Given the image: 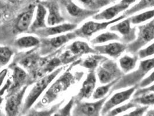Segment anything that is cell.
I'll return each mask as SVG.
<instances>
[{
  "label": "cell",
  "instance_id": "ee69618b",
  "mask_svg": "<svg viewBox=\"0 0 154 116\" xmlns=\"http://www.w3.org/2000/svg\"><path fill=\"white\" fill-rule=\"evenodd\" d=\"M1 14H0V17H1Z\"/></svg>",
  "mask_w": 154,
  "mask_h": 116
},
{
  "label": "cell",
  "instance_id": "b9f144b4",
  "mask_svg": "<svg viewBox=\"0 0 154 116\" xmlns=\"http://www.w3.org/2000/svg\"><path fill=\"white\" fill-rule=\"evenodd\" d=\"M2 101H3V100H2V98L0 97V105H1V103H2Z\"/></svg>",
  "mask_w": 154,
  "mask_h": 116
},
{
  "label": "cell",
  "instance_id": "83f0119b",
  "mask_svg": "<svg viewBox=\"0 0 154 116\" xmlns=\"http://www.w3.org/2000/svg\"><path fill=\"white\" fill-rule=\"evenodd\" d=\"M154 17V9L142 12L136 15L128 17L132 24H139L146 22Z\"/></svg>",
  "mask_w": 154,
  "mask_h": 116
},
{
  "label": "cell",
  "instance_id": "603a6c76",
  "mask_svg": "<svg viewBox=\"0 0 154 116\" xmlns=\"http://www.w3.org/2000/svg\"><path fill=\"white\" fill-rule=\"evenodd\" d=\"M154 7V0H140L139 2L133 6L131 8L128 9L125 11L123 15L125 17L132 15L139 11H141L147 8Z\"/></svg>",
  "mask_w": 154,
  "mask_h": 116
},
{
  "label": "cell",
  "instance_id": "30bf717a",
  "mask_svg": "<svg viewBox=\"0 0 154 116\" xmlns=\"http://www.w3.org/2000/svg\"><path fill=\"white\" fill-rule=\"evenodd\" d=\"M26 88L27 86L22 87L8 97L5 106V112L8 116H16L18 113Z\"/></svg>",
  "mask_w": 154,
  "mask_h": 116
},
{
  "label": "cell",
  "instance_id": "8d00e7d4",
  "mask_svg": "<svg viewBox=\"0 0 154 116\" xmlns=\"http://www.w3.org/2000/svg\"><path fill=\"white\" fill-rule=\"evenodd\" d=\"M154 92V84L151 85L149 86H146L145 88H141L139 90L136 91V92L134 93V97L137 96L142 94H145L146 93L152 92Z\"/></svg>",
  "mask_w": 154,
  "mask_h": 116
},
{
  "label": "cell",
  "instance_id": "836d02e7",
  "mask_svg": "<svg viewBox=\"0 0 154 116\" xmlns=\"http://www.w3.org/2000/svg\"><path fill=\"white\" fill-rule=\"evenodd\" d=\"M74 105V99H71L69 102L64 108L59 110V111L55 114V116H69L70 111Z\"/></svg>",
  "mask_w": 154,
  "mask_h": 116
},
{
  "label": "cell",
  "instance_id": "1f68e13d",
  "mask_svg": "<svg viewBox=\"0 0 154 116\" xmlns=\"http://www.w3.org/2000/svg\"><path fill=\"white\" fill-rule=\"evenodd\" d=\"M137 107H138V105L131 101L126 104L123 105L122 106L117 107L116 108H115L113 110L112 109L107 113V116H116L119 114L123 113L130 109L135 108Z\"/></svg>",
  "mask_w": 154,
  "mask_h": 116
},
{
  "label": "cell",
  "instance_id": "7bdbcfd3",
  "mask_svg": "<svg viewBox=\"0 0 154 116\" xmlns=\"http://www.w3.org/2000/svg\"><path fill=\"white\" fill-rule=\"evenodd\" d=\"M109 1L110 3H111V2H115V1H116V0H109Z\"/></svg>",
  "mask_w": 154,
  "mask_h": 116
},
{
  "label": "cell",
  "instance_id": "4dcf8cb0",
  "mask_svg": "<svg viewBox=\"0 0 154 116\" xmlns=\"http://www.w3.org/2000/svg\"><path fill=\"white\" fill-rule=\"evenodd\" d=\"M13 55L12 51L7 46H0V66H4L10 62Z\"/></svg>",
  "mask_w": 154,
  "mask_h": 116
},
{
  "label": "cell",
  "instance_id": "f35d334b",
  "mask_svg": "<svg viewBox=\"0 0 154 116\" xmlns=\"http://www.w3.org/2000/svg\"><path fill=\"white\" fill-rule=\"evenodd\" d=\"M137 1V0H122L121 2L129 7L130 5H131V4L136 2Z\"/></svg>",
  "mask_w": 154,
  "mask_h": 116
},
{
  "label": "cell",
  "instance_id": "d6a6232c",
  "mask_svg": "<svg viewBox=\"0 0 154 116\" xmlns=\"http://www.w3.org/2000/svg\"><path fill=\"white\" fill-rule=\"evenodd\" d=\"M138 57L141 59L146 58L154 55V42L149 45L138 51Z\"/></svg>",
  "mask_w": 154,
  "mask_h": 116
},
{
  "label": "cell",
  "instance_id": "74e56055",
  "mask_svg": "<svg viewBox=\"0 0 154 116\" xmlns=\"http://www.w3.org/2000/svg\"><path fill=\"white\" fill-rule=\"evenodd\" d=\"M8 69H4L0 71V88L4 84V80L7 76Z\"/></svg>",
  "mask_w": 154,
  "mask_h": 116
},
{
  "label": "cell",
  "instance_id": "cb8c5ba5",
  "mask_svg": "<svg viewBox=\"0 0 154 116\" xmlns=\"http://www.w3.org/2000/svg\"><path fill=\"white\" fill-rule=\"evenodd\" d=\"M39 42V39L37 37L26 36L17 39L16 41L15 44L19 48H30L38 45Z\"/></svg>",
  "mask_w": 154,
  "mask_h": 116
},
{
  "label": "cell",
  "instance_id": "e0dca14e",
  "mask_svg": "<svg viewBox=\"0 0 154 116\" xmlns=\"http://www.w3.org/2000/svg\"><path fill=\"white\" fill-rule=\"evenodd\" d=\"M35 19L31 24V31H36L46 27V17L48 11L42 4H39L36 7Z\"/></svg>",
  "mask_w": 154,
  "mask_h": 116
},
{
  "label": "cell",
  "instance_id": "2e32d148",
  "mask_svg": "<svg viewBox=\"0 0 154 116\" xmlns=\"http://www.w3.org/2000/svg\"><path fill=\"white\" fill-rule=\"evenodd\" d=\"M42 4L47 9L48 15L46 23L49 26L59 24L64 21V19L61 15L60 8L57 2L54 1H47Z\"/></svg>",
  "mask_w": 154,
  "mask_h": 116
},
{
  "label": "cell",
  "instance_id": "484cf974",
  "mask_svg": "<svg viewBox=\"0 0 154 116\" xmlns=\"http://www.w3.org/2000/svg\"><path fill=\"white\" fill-rule=\"evenodd\" d=\"M121 37L120 36L115 33L113 32H109L107 31L103 33L100 35L97 36L95 38L92 39L91 41V42L93 44H101L106 42H107L111 41H116V40H120Z\"/></svg>",
  "mask_w": 154,
  "mask_h": 116
},
{
  "label": "cell",
  "instance_id": "ba28073f",
  "mask_svg": "<svg viewBox=\"0 0 154 116\" xmlns=\"http://www.w3.org/2000/svg\"><path fill=\"white\" fill-rule=\"evenodd\" d=\"M137 88V85H136L131 86L129 89L123 91L116 93V94L111 96V98L105 102L101 109V114L102 115H105L106 114H107L112 109L121 105L124 102L129 99L133 94L136 91Z\"/></svg>",
  "mask_w": 154,
  "mask_h": 116
},
{
  "label": "cell",
  "instance_id": "9a60e30c",
  "mask_svg": "<svg viewBox=\"0 0 154 116\" xmlns=\"http://www.w3.org/2000/svg\"><path fill=\"white\" fill-rule=\"evenodd\" d=\"M96 84V76L94 71H91L82 83V86L77 94V101L89 99L93 95Z\"/></svg>",
  "mask_w": 154,
  "mask_h": 116
},
{
  "label": "cell",
  "instance_id": "5b68a950",
  "mask_svg": "<svg viewBox=\"0 0 154 116\" xmlns=\"http://www.w3.org/2000/svg\"><path fill=\"white\" fill-rule=\"evenodd\" d=\"M124 73L115 61L106 58L101 62L97 70V75L100 83L106 84L119 79Z\"/></svg>",
  "mask_w": 154,
  "mask_h": 116
},
{
  "label": "cell",
  "instance_id": "8992f818",
  "mask_svg": "<svg viewBox=\"0 0 154 116\" xmlns=\"http://www.w3.org/2000/svg\"><path fill=\"white\" fill-rule=\"evenodd\" d=\"M125 17V16H120L115 19L101 22L94 21H89L84 23L78 30L74 31L77 37L83 38H89L98 31L106 29L108 26L116 23V22L122 20Z\"/></svg>",
  "mask_w": 154,
  "mask_h": 116
},
{
  "label": "cell",
  "instance_id": "f1b7e54d",
  "mask_svg": "<svg viewBox=\"0 0 154 116\" xmlns=\"http://www.w3.org/2000/svg\"><path fill=\"white\" fill-rule=\"evenodd\" d=\"M119 79L116 80L109 83L106 84L104 86H101L98 87L93 93V99H102V98H104L105 96H106L107 94L111 90V88H112V86L114 85Z\"/></svg>",
  "mask_w": 154,
  "mask_h": 116
},
{
  "label": "cell",
  "instance_id": "f6af8a7d",
  "mask_svg": "<svg viewBox=\"0 0 154 116\" xmlns=\"http://www.w3.org/2000/svg\"><path fill=\"white\" fill-rule=\"evenodd\" d=\"M0 67H1V66H0Z\"/></svg>",
  "mask_w": 154,
  "mask_h": 116
},
{
  "label": "cell",
  "instance_id": "9c48e42d",
  "mask_svg": "<svg viewBox=\"0 0 154 116\" xmlns=\"http://www.w3.org/2000/svg\"><path fill=\"white\" fill-rule=\"evenodd\" d=\"M131 22L129 18L121 20L119 23L111 25L109 30L111 31H116L122 35L121 41L125 44H130L136 38V29L132 28Z\"/></svg>",
  "mask_w": 154,
  "mask_h": 116
},
{
  "label": "cell",
  "instance_id": "8fae6325",
  "mask_svg": "<svg viewBox=\"0 0 154 116\" xmlns=\"http://www.w3.org/2000/svg\"><path fill=\"white\" fill-rule=\"evenodd\" d=\"M65 6L68 15L74 20L78 22H81L89 16H93L99 12L81 8L71 0H66Z\"/></svg>",
  "mask_w": 154,
  "mask_h": 116
},
{
  "label": "cell",
  "instance_id": "ac0fdd59",
  "mask_svg": "<svg viewBox=\"0 0 154 116\" xmlns=\"http://www.w3.org/2000/svg\"><path fill=\"white\" fill-rule=\"evenodd\" d=\"M69 53L74 56L86 54H97L94 48H92L85 41H75L69 46Z\"/></svg>",
  "mask_w": 154,
  "mask_h": 116
},
{
  "label": "cell",
  "instance_id": "60d3db41",
  "mask_svg": "<svg viewBox=\"0 0 154 116\" xmlns=\"http://www.w3.org/2000/svg\"><path fill=\"white\" fill-rule=\"evenodd\" d=\"M4 7H5L4 3L1 0H0V9H3Z\"/></svg>",
  "mask_w": 154,
  "mask_h": 116
},
{
  "label": "cell",
  "instance_id": "e575fe53",
  "mask_svg": "<svg viewBox=\"0 0 154 116\" xmlns=\"http://www.w3.org/2000/svg\"><path fill=\"white\" fill-rule=\"evenodd\" d=\"M149 108V106H144L142 107H137L136 109L134 110L131 113L125 114V116H143Z\"/></svg>",
  "mask_w": 154,
  "mask_h": 116
},
{
  "label": "cell",
  "instance_id": "d6986e66",
  "mask_svg": "<svg viewBox=\"0 0 154 116\" xmlns=\"http://www.w3.org/2000/svg\"><path fill=\"white\" fill-rule=\"evenodd\" d=\"M34 11V8H31L20 16L16 23V29L17 31L24 32L28 30L31 27Z\"/></svg>",
  "mask_w": 154,
  "mask_h": 116
},
{
  "label": "cell",
  "instance_id": "ffe728a7",
  "mask_svg": "<svg viewBox=\"0 0 154 116\" xmlns=\"http://www.w3.org/2000/svg\"><path fill=\"white\" fill-rule=\"evenodd\" d=\"M138 58V55H134L133 56H131L126 55L119 59V66L123 73H128L135 68Z\"/></svg>",
  "mask_w": 154,
  "mask_h": 116
},
{
  "label": "cell",
  "instance_id": "4316f807",
  "mask_svg": "<svg viewBox=\"0 0 154 116\" xmlns=\"http://www.w3.org/2000/svg\"><path fill=\"white\" fill-rule=\"evenodd\" d=\"M94 55L87 58L84 62H82L81 66L91 71H94L99 65V63L102 62L106 59V57L101 56L99 55Z\"/></svg>",
  "mask_w": 154,
  "mask_h": 116
},
{
  "label": "cell",
  "instance_id": "3957f363",
  "mask_svg": "<svg viewBox=\"0 0 154 116\" xmlns=\"http://www.w3.org/2000/svg\"><path fill=\"white\" fill-rule=\"evenodd\" d=\"M62 70V67L54 70L51 73L41 78L33 85L24 101L23 106L24 112L31 108V106L35 103L42 93L48 87V85L52 83L54 78L57 77L59 73H60Z\"/></svg>",
  "mask_w": 154,
  "mask_h": 116
},
{
  "label": "cell",
  "instance_id": "f546056e",
  "mask_svg": "<svg viewBox=\"0 0 154 116\" xmlns=\"http://www.w3.org/2000/svg\"><path fill=\"white\" fill-rule=\"evenodd\" d=\"M133 102L137 105H143L145 106L154 105V92L142 94L134 97Z\"/></svg>",
  "mask_w": 154,
  "mask_h": 116
},
{
  "label": "cell",
  "instance_id": "d4e9b609",
  "mask_svg": "<svg viewBox=\"0 0 154 116\" xmlns=\"http://www.w3.org/2000/svg\"><path fill=\"white\" fill-rule=\"evenodd\" d=\"M83 5L84 8L87 9L99 11V10L105 6H107L110 2L109 0H78Z\"/></svg>",
  "mask_w": 154,
  "mask_h": 116
},
{
  "label": "cell",
  "instance_id": "6da1fadb",
  "mask_svg": "<svg viewBox=\"0 0 154 116\" xmlns=\"http://www.w3.org/2000/svg\"><path fill=\"white\" fill-rule=\"evenodd\" d=\"M154 69V58L140 62L138 69L123 76L111 89V92L137 85L146 74Z\"/></svg>",
  "mask_w": 154,
  "mask_h": 116
},
{
  "label": "cell",
  "instance_id": "ab89813d",
  "mask_svg": "<svg viewBox=\"0 0 154 116\" xmlns=\"http://www.w3.org/2000/svg\"><path fill=\"white\" fill-rule=\"evenodd\" d=\"M8 1L12 4H17V3L20 2L22 0H8Z\"/></svg>",
  "mask_w": 154,
  "mask_h": 116
},
{
  "label": "cell",
  "instance_id": "5bb4252c",
  "mask_svg": "<svg viewBox=\"0 0 154 116\" xmlns=\"http://www.w3.org/2000/svg\"><path fill=\"white\" fill-rule=\"evenodd\" d=\"M77 27V24L75 23H61L39 29L36 31V33L43 37L57 36L63 33L72 31L75 30Z\"/></svg>",
  "mask_w": 154,
  "mask_h": 116
},
{
  "label": "cell",
  "instance_id": "d590c367",
  "mask_svg": "<svg viewBox=\"0 0 154 116\" xmlns=\"http://www.w3.org/2000/svg\"><path fill=\"white\" fill-rule=\"evenodd\" d=\"M154 83V71L149 76L141 80L139 84V88H145Z\"/></svg>",
  "mask_w": 154,
  "mask_h": 116
},
{
  "label": "cell",
  "instance_id": "7c38bea8",
  "mask_svg": "<svg viewBox=\"0 0 154 116\" xmlns=\"http://www.w3.org/2000/svg\"><path fill=\"white\" fill-rule=\"evenodd\" d=\"M93 48L97 54L107 55L112 58L116 59L126 50L127 45L124 43L115 42L106 45H95Z\"/></svg>",
  "mask_w": 154,
  "mask_h": 116
},
{
  "label": "cell",
  "instance_id": "44dd1931",
  "mask_svg": "<svg viewBox=\"0 0 154 116\" xmlns=\"http://www.w3.org/2000/svg\"><path fill=\"white\" fill-rule=\"evenodd\" d=\"M27 78V74L26 71L20 67L16 66L14 69L12 75L13 84L11 85V88L14 89H18L22 87Z\"/></svg>",
  "mask_w": 154,
  "mask_h": 116
},
{
  "label": "cell",
  "instance_id": "4fadbf2b",
  "mask_svg": "<svg viewBox=\"0 0 154 116\" xmlns=\"http://www.w3.org/2000/svg\"><path fill=\"white\" fill-rule=\"evenodd\" d=\"M129 8L126 5L120 2L114 5L106 8L99 13H97L93 16V19L97 20H111L116 18V16L120 13L125 11Z\"/></svg>",
  "mask_w": 154,
  "mask_h": 116
},
{
  "label": "cell",
  "instance_id": "7402d4cb",
  "mask_svg": "<svg viewBox=\"0 0 154 116\" xmlns=\"http://www.w3.org/2000/svg\"><path fill=\"white\" fill-rule=\"evenodd\" d=\"M77 37L75 32L69 33L66 34L55 36L54 37L50 39L49 44L54 49H57L67 43L69 41L75 39Z\"/></svg>",
  "mask_w": 154,
  "mask_h": 116
},
{
  "label": "cell",
  "instance_id": "277c9868",
  "mask_svg": "<svg viewBox=\"0 0 154 116\" xmlns=\"http://www.w3.org/2000/svg\"><path fill=\"white\" fill-rule=\"evenodd\" d=\"M154 39V19L138 27V34L136 39L127 45L128 52L134 55L143 47Z\"/></svg>",
  "mask_w": 154,
  "mask_h": 116
},
{
  "label": "cell",
  "instance_id": "52a82bcc",
  "mask_svg": "<svg viewBox=\"0 0 154 116\" xmlns=\"http://www.w3.org/2000/svg\"><path fill=\"white\" fill-rule=\"evenodd\" d=\"M108 96L100 99L95 102H82L77 101L75 106L73 109L74 116H99L102 108Z\"/></svg>",
  "mask_w": 154,
  "mask_h": 116
},
{
  "label": "cell",
  "instance_id": "7a4b0ae2",
  "mask_svg": "<svg viewBox=\"0 0 154 116\" xmlns=\"http://www.w3.org/2000/svg\"><path fill=\"white\" fill-rule=\"evenodd\" d=\"M74 81L72 74L67 71L51 85L40 101L41 106H46L54 102L62 93L69 89Z\"/></svg>",
  "mask_w": 154,
  "mask_h": 116
}]
</instances>
